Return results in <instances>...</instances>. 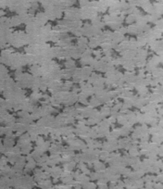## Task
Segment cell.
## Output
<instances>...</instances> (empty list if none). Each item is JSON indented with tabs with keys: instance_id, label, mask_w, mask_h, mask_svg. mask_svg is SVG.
<instances>
[{
	"instance_id": "cell-1",
	"label": "cell",
	"mask_w": 163,
	"mask_h": 189,
	"mask_svg": "<svg viewBox=\"0 0 163 189\" xmlns=\"http://www.w3.org/2000/svg\"><path fill=\"white\" fill-rule=\"evenodd\" d=\"M72 7H78V8H79V7H80V1H79V0H76L75 3H74Z\"/></svg>"
},
{
	"instance_id": "cell-2",
	"label": "cell",
	"mask_w": 163,
	"mask_h": 189,
	"mask_svg": "<svg viewBox=\"0 0 163 189\" xmlns=\"http://www.w3.org/2000/svg\"><path fill=\"white\" fill-rule=\"evenodd\" d=\"M150 2H151V4H153V3H158V1L157 0H149Z\"/></svg>"
},
{
	"instance_id": "cell-3",
	"label": "cell",
	"mask_w": 163,
	"mask_h": 189,
	"mask_svg": "<svg viewBox=\"0 0 163 189\" xmlns=\"http://www.w3.org/2000/svg\"><path fill=\"white\" fill-rule=\"evenodd\" d=\"M89 2H93V1H99V0H88Z\"/></svg>"
}]
</instances>
